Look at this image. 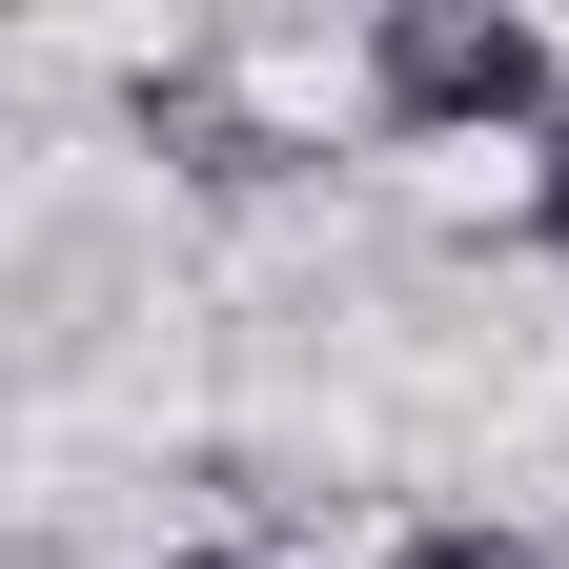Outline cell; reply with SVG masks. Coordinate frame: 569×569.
Masks as SVG:
<instances>
[{"mask_svg":"<svg viewBox=\"0 0 569 569\" xmlns=\"http://www.w3.org/2000/svg\"><path fill=\"white\" fill-rule=\"evenodd\" d=\"M367 102H387L407 142H448V122H549V41L488 21V0H407V21L367 41Z\"/></svg>","mask_w":569,"mask_h":569,"instance_id":"cell-1","label":"cell"},{"mask_svg":"<svg viewBox=\"0 0 569 569\" xmlns=\"http://www.w3.org/2000/svg\"><path fill=\"white\" fill-rule=\"evenodd\" d=\"M142 142H163L183 183H284V163H306V142H284V122H244L203 61H163V82H142Z\"/></svg>","mask_w":569,"mask_h":569,"instance_id":"cell-2","label":"cell"},{"mask_svg":"<svg viewBox=\"0 0 569 569\" xmlns=\"http://www.w3.org/2000/svg\"><path fill=\"white\" fill-rule=\"evenodd\" d=\"M407 569H549V549H509V529H427Z\"/></svg>","mask_w":569,"mask_h":569,"instance_id":"cell-3","label":"cell"},{"mask_svg":"<svg viewBox=\"0 0 569 569\" xmlns=\"http://www.w3.org/2000/svg\"><path fill=\"white\" fill-rule=\"evenodd\" d=\"M529 224H549V244H569V142H549V183H529Z\"/></svg>","mask_w":569,"mask_h":569,"instance_id":"cell-4","label":"cell"}]
</instances>
